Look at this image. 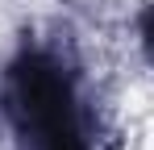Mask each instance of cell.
<instances>
[{"label": "cell", "instance_id": "obj_1", "mask_svg": "<svg viewBox=\"0 0 154 150\" xmlns=\"http://www.w3.org/2000/svg\"><path fill=\"white\" fill-rule=\"evenodd\" d=\"M4 113L33 150H88L75 83L46 50H21L4 71Z\"/></svg>", "mask_w": 154, "mask_h": 150}, {"label": "cell", "instance_id": "obj_2", "mask_svg": "<svg viewBox=\"0 0 154 150\" xmlns=\"http://www.w3.org/2000/svg\"><path fill=\"white\" fill-rule=\"evenodd\" d=\"M142 50H146V58L154 63V0L146 4V13H142Z\"/></svg>", "mask_w": 154, "mask_h": 150}]
</instances>
